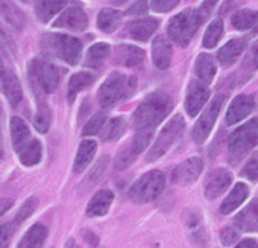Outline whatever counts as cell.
<instances>
[{
    "label": "cell",
    "mask_w": 258,
    "mask_h": 248,
    "mask_svg": "<svg viewBox=\"0 0 258 248\" xmlns=\"http://www.w3.org/2000/svg\"><path fill=\"white\" fill-rule=\"evenodd\" d=\"M172 99L164 91L149 94L133 114V123L137 130L157 128L172 110Z\"/></svg>",
    "instance_id": "6da1fadb"
},
{
    "label": "cell",
    "mask_w": 258,
    "mask_h": 248,
    "mask_svg": "<svg viewBox=\"0 0 258 248\" xmlns=\"http://www.w3.org/2000/svg\"><path fill=\"white\" fill-rule=\"evenodd\" d=\"M137 79L123 73H111L97 91V101L103 108H111L115 104L131 97L136 91Z\"/></svg>",
    "instance_id": "7a4b0ae2"
},
{
    "label": "cell",
    "mask_w": 258,
    "mask_h": 248,
    "mask_svg": "<svg viewBox=\"0 0 258 248\" xmlns=\"http://www.w3.org/2000/svg\"><path fill=\"white\" fill-rule=\"evenodd\" d=\"M207 20L204 13L198 10H184L182 13L176 14L170 19L167 25L169 37L173 43L179 47H185L193 40L195 34L201 28V25Z\"/></svg>",
    "instance_id": "3957f363"
},
{
    "label": "cell",
    "mask_w": 258,
    "mask_h": 248,
    "mask_svg": "<svg viewBox=\"0 0 258 248\" xmlns=\"http://www.w3.org/2000/svg\"><path fill=\"white\" fill-rule=\"evenodd\" d=\"M41 47L46 54L53 55L70 66H76L81 60V40L66 34H46L41 38Z\"/></svg>",
    "instance_id": "277c9868"
},
{
    "label": "cell",
    "mask_w": 258,
    "mask_h": 248,
    "mask_svg": "<svg viewBox=\"0 0 258 248\" xmlns=\"http://www.w3.org/2000/svg\"><path fill=\"white\" fill-rule=\"evenodd\" d=\"M258 145V117L238 127L228 139V153L231 163H238L250 150Z\"/></svg>",
    "instance_id": "5b68a950"
},
{
    "label": "cell",
    "mask_w": 258,
    "mask_h": 248,
    "mask_svg": "<svg viewBox=\"0 0 258 248\" xmlns=\"http://www.w3.org/2000/svg\"><path fill=\"white\" fill-rule=\"evenodd\" d=\"M28 73H29V79H31V85L34 88V91L37 93H53L56 88H58V84H59V70L58 67L40 57V58H35L34 61L29 63V69H28Z\"/></svg>",
    "instance_id": "8992f818"
},
{
    "label": "cell",
    "mask_w": 258,
    "mask_h": 248,
    "mask_svg": "<svg viewBox=\"0 0 258 248\" xmlns=\"http://www.w3.org/2000/svg\"><path fill=\"white\" fill-rule=\"evenodd\" d=\"M166 186V177L161 171H149L143 174L129 189V198L136 204H148L157 200Z\"/></svg>",
    "instance_id": "52a82bcc"
},
{
    "label": "cell",
    "mask_w": 258,
    "mask_h": 248,
    "mask_svg": "<svg viewBox=\"0 0 258 248\" xmlns=\"http://www.w3.org/2000/svg\"><path fill=\"white\" fill-rule=\"evenodd\" d=\"M185 128V122H184V117L176 114L173 116L166 125L164 128L161 130L160 136L157 137V142L154 143V146L151 148V151L148 153V157H146V162L148 163H152L158 159H161L170 148L172 145L179 139V136L182 134Z\"/></svg>",
    "instance_id": "ba28073f"
},
{
    "label": "cell",
    "mask_w": 258,
    "mask_h": 248,
    "mask_svg": "<svg viewBox=\"0 0 258 248\" xmlns=\"http://www.w3.org/2000/svg\"><path fill=\"white\" fill-rule=\"evenodd\" d=\"M223 101H225V94H217L208 104V107L204 110V113L198 119L196 125L193 128V133H191L195 143L202 145L208 139V136H210L213 127H214V123H216V119H217V116L220 113V108L223 105Z\"/></svg>",
    "instance_id": "9c48e42d"
},
{
    "label": "cell",
    "mask_w": 258,
    "mask_h": 248,
    "mask_svg": "<svg viewBox=\"0 0 258 248\" xmlns=\"http://www.w3.org/2000/svg\"><path fill=\"white\" fill-rule=\"evenodd\" d=\"M202 169V160L199 157H191L175 168V171L172 172V183L176 186H190L199 178Z\"/></svg>",
    "instance_id": "30bf717a"
},
{
    "label": "cell",
    "mask_w": 258,
    "mask_h": 248,
    "mask_svg": "<svg viewBox=\"0 0 258 248\" xmlns=\"http://www.w3.org/2000/svg\"><path fill=\"white\" fill-rule=\"evenodd\" d=\"M231 181H232V175L228 169L217 168L211 171L204 183V192L207 200H216L217 196H220L229 187Z\"/></svg>",
    "instance_id": "8fae6325"
},
{
    "label": "cell",
    "mask_w": 258,
    "mask_h": 248,
    "mask_svg": "<svg viewBox=\"0 0 258 248\" xmlns=\"http://www.w3.org/2000/svg\"><path fill=\"white\" fill-rule=\"evenodd\" d=\"M208 97L210 90L207 88V85L199 81H191L185 93V111L188 113V116L195 117L207 104Z\"/></svg>",
    "instance_id": "7c38bea8"
},
{
    "label": "cell",
    "mask_w": 258,
    "mask_h": 248,
    "mask_svg": "<svg viewBox=\"0 0 258 248\" xmlns=\"http://www.w3.org/2000/svg\"><path fill=\"white\" fill-rule=\"evenodd\" d=\"M253 108H255V102L252 96L238 94L237 97H234V101L231 102L226 111V117H225L226 125H235V123L241 122L244 117H247L253 111Z\"/></svg>",
    "instance_id": "4fadbf2b"
},
{
    "label": "cell",
    "mask_w": 258,
    "mask_h": 248,
    "mask_svg": "<svg viewBox=\"0 0 258 248\" xmlns=\"http://www.w3.org/2000/svg\"><path fill=\"white\" fill-rule=\"evenodd\" d=\"M88 26V17L79 7H72L66 10L53 23V28H62L70 31H84Z\"/></svg>",
    "instance_id": "5bb4252c"
},
{
    "label": "cell",
    "mask_w": 258,
    "mask_h": 248,
    "mask_svg": "<svg viewBox=\"0 0 258 248\" xmlns=\"http://www.w3.org/2000/svg\"><path fill=\"white\" fill-rule=\"evenodd\" d=\"M114 60L117 64L124 67L140 66L145 60V51L134 44H120L114 51Z\"/></svg>",
    "instance_id": "9a60e30c"
},
{
    "label": "cell",
    "mask_w": 258,
    "mask_h": 248,
    "mask_svg": "<svg viewBox=\"0 0 258 248\" xmlns=\"http://www.w3.org/2000/svg\"><path fill=\"white\" fill-rule=\"evenodd\" d=\"M172 44L169 40H166V37L158 35L154 43H152V60L157 69L160 70H166L169 69L170 63H172Z\"/></svg>",
    "instance_id": "2e32d148"
},
{
    "label": "cell",
    "mask_w": 258,
    "mask_h": 248,
    "mask_svg": "<svg viewBox=\"0 0 258 248\" xmlns=\"http://www.w3.org/2000/svg\"><path fill=\"white\" fill-rule=\"evenodd\" d=\"M112 201H114V193L109 189H102V190L96 192L87 206V216H90V218L105 216L108 213Z\"/></svg>",
    "instance_id": "e0dca14e"
},
{
    "label": "cell",
    "mask_w": 258,
    "mask_h": 248,
    "mask_svg": "<svg viewBox=\"0 0 258 248\" xmlns=\"http://www.w3.org/2000/svg\"><path fill=\"white\" fill-rule=\"evenodd\" d=\"M160 22L154 17H146V19H139L129 23L127 26V34L131 38L139 40V41H148L152 34L157 31Z\"/></svg>",
    "instance_id": "ac0fdd59"
},
{
    "label": "cell",
    "mask_w": 258,
    "mask_h": 248,
    "mask_svg": "<svg viewBox=\"0 0 258 248\" xmlns=\"http://www.w3.org/2000/svg\"><path fill=\"white\" fill-rule=\"evenodd\" d=\"M246 49V40L244 38H232L225 46H222L217 52V60L222 67H229L234 64L238 57Z\"/></svg>",
    "instance_id": "d6986e66"
},
{
    "label": "cell",
    "mask_w": 258,
    "mask_h": 248,
    "mask_svg": "<svg viewBox=\"0 0 258 248\" xmlns=\"http://www.w3.org/2000/svg\"><path fill=\"white\" fill-rule=\"evenodd\" d=\"M235 225L243 231H258V200L250 201L235 218Z\"/></svg>",
    "instance_id": "ffe728a7"
},
{
    "label": "cell",
    "mask_w": 258,
    "mask_h": 248,
    "mask_svg": "<svg viewBox=\"0 0 258 248\" xmlns=\"http://www.w3.org/2000/svg\"><path fill=\"white\" fill-rule=\"evenodd\" d=\"M0 81H2V88H4V93H5L7 99L10 101V104L13 107H17L23 97V90H22V85H20V81L17 79V76L13 72L5 70L2 73V76H0Z\"/></svg>",
    "instance_id": "44dd1931"
},
{
    "label": "cell",
    "mask_w": 258,
    "mask_h": 248,
    "mask_svg": "<svg viewBox=\"0 0 258 248\" xmlns=\"http://www.w3.org/2000/svg\"><path fill=\"white\" fill-rule=\"evenodd\" d=\"M247 196H249V187L243 183H237L232 187V190L229 192V195L220 204V213H223V215L232 213L235 209H238L244 203V200Z\"/></svg>",
    "instance_id": "7402d4cb"
},
{
    "label": "cell",
    "mask_w": 258,
    "mask_h": 248,
    "mask_svg": "<svg viewBox=\"0 0 258 248\" xmlns=\"http://www.w3.org/2000/svg\"><path fill=\"white\" fill-rule=\"evenodd\" d=\"M69 0H35L34 10L40 22L47 23L52 17H55L66 5Z\"/></svg>",
    "instance_id": "603a6c76"
},
{
    "label": "cell",
    "mask_w": 258,
    "mask_h": 248,
    "mask_svg": "<svg viewBox=\"0 0 258 248\" xmlns=\"http://www.w3.org/2000/svg\"><path fill=\"white\" fill-rule=\"evenodd\" d=\"M96 150H97V145L94 140L81 142L75 163H73V172L75 174H82L87 169V166L93 162V159L96 156Z\"/></svg>",
    "instance_id": "cb8c5ba5"
},
{
    "label": "cell",
    "mask_w": 258,
    "mask_h": 248,
    "mask_svg": "<svg viewBox=\"0 0 258 248\" xmlns=\"http://www.w3.org/2000/svg\"><path fill=\"white\" fill-rule=\"evenodd\" d=\"M47 239V228L43 224H34L20 239L17 248H43Z\"/></svg>",
    "instance_id": "d4e9b609"
},
{
    "label": "cell",
    "mask_w": 258,
    "mask_h": 248,
    "mask_svg": "<svg viewBox=\"0 0 258 248\" xmlns=\"http://www.w3.org/2000/svg\"><path fill=\"white\" fill-rule=\"evenodd\" d=\"M0 14L4 16L7 23L14 29H23L25 26V14L13 0H0Z\"/></svg>",
    "instance_id": "484cf974"
},
{
    "label": "cell",
    "mask_w": 258,
    "mask_h": 248,
    "mask_svg": "<svg viewBox=\"0 0 258 248\" xmlns=\"http://www.w3.org/2000/svg\"><path fill=\"white\" fill-rule=\"evenodd\" d=\"M11 140L16 153H19L29 140H31V131L29 127L25 123L23 119L20 117H13L11 119Z\"/></svg>",
    "instance_id": "4316f807"
},
{
    "label": "cell",
    "mask_w": 258,
    "mask_h": 248,
    "mask_svg": "<svg viewBox=\"0 0 258 248\" xmlns=\"http://www.w3.org/2000/svg\"><path fill=\"white\" fill-rule=\"evenodd\" d=\"M216 61L214 58L210 55V54H201L198 58H196V64H195V72H196V76L205 82V84H210L214 76H216Z\"/></svg>",
    "instance_id": "83f0119b"
},
{
    "label": "cell",
    "mask_w": 258,
    "mask_h": 248,
    "mask_svg": "<svg viewBox=\"0 0 258 248\" xmlns=\"http://www.w3.org/2000/svg\"><path fill=\"white\" fill-rule=\"evenodd\" d=\"M185 225L188 228V236L191 237V240L199 245V248H204V245L207 243V233H205V228L202 225V221H201V216L199 213L196 212H190L185 218Z\"/></svg>",
    "instance_id": "f1b7e54d"
},
{
    "label": "cell",
    "mask_w": 258,
    "mask_h": 248,
    "mask_svg": "<svg viewBox=\"0 0 258 248\" xmlns=\"http://www.w3.org/2000/svg\"><path fill=\"white\" fill-rule=\"evenodd\" d=\"M121 20H123L121 13H118L112 8H103L97 16V26L102 32L111 34L121 25Z\"/></svg>",
    "instance_id": "f546056e"
},
{
    "label": "cell",
    "mask_w": 258,
    "mask_h": 248,
    "mask_svg": "<svg viewBox=\"0 0 258 248\" xmlns=\"http://www.w3.org/2000/svg\"><path fill=\"white\" fill-rule=\"evenodd\" d=\"M41 154H43V148H41V143L37 139H31L17 153L20 163L25 165V166H35V165H38L40 160H41Z\"/></svg>",
    "instance_id": "4dcf8cb0"
},
{
    "label": "cell",
    "mask_w": 258,
    "mask_h": 248,
    "mask_svg": "<svg viewBox=\"0 0 258 248\" xmlns=\"http://www.w3.org/2000/svg\"><path fill=\"white\" fill-rule=\"evenodd\" d=\"M93 81H94V76L91 73H87V72L75 73L70 78V81H69V88H67V99H69V102H73L76 99V96L84 88H87L90 84H93Z\"/></svg>",
    "instance_id": "1f68e13d"
},
{
    "label": "cell",
    "mask_w": 258,
    "mask_h": 248,
    "mask_svg": "<svg viewBox=\"0 0 258 248\" xmlns=\"http://www.w3.org/2000/svg\"><path fill=\"white\" fill-rule=\"evenodd\" d=\"M108 57H109V46L106 43H96L87 52L85 66L90 69H99Z\"/></svg>",
    "instance_id": "d6a6232c"
},
{
    "label": "cell",
    "mask_w": 258,
    "mask_h": 248,
    "mask_svg": "<svg viewBox=\"0 0 258 248\" xmlns=\"http://www.w3.org/2000/svg\"><path fill=\"white\" fill-rule=\"evenodd\" d=\"M256 19H258V13L256 11L241 10V11H237L235 14H232L231 25L237 31H249V29L253 31V28L256 25Z\"/></svg>",
    "instance_id": "836d02e7"
},
{
    "label": "cell",
    "mask_w": 258,
    "mask_h": 248,
    "mask_svg": "<svg viewBox=\"0 0 258 248\" xmlns=\"http://www.w3.org/2000/svg\"><path fill=\"white\" fill-rule=\"evenodd\" d=\"M38 110H37V114L34 117V127L38 133L44 134L49 131V127H50V122H52V114H50V108L47 107L46 101L43 99H38Z\"/></svg>",
    "instance_id": "e575fe53"
},
{
    "label": "cell",
    "mask_w": 258,
    "mask_h": 248,
    "mask_svg": "<svg viewBox=\"0 0 258 248\" xmlns=\"http://www.w3.org/2000/svg\"><path fill=\"white\" fill-rule=\"evenodd\" d=\"M223 35V22L220 19H216L210 23V26L205 31L204 40H202V46L205 49H213L217 46L219 40Z\"/></svg>",
    "instance_id": "d590c367"
},
{
    "label": "cell",
    "mask_w": 258,
    "mask_h": 248,
    "mask_svg": "<svg viewBox=\"0 0 258 248\" xmlns=\"http://www.w3.org/2000/svg\"><path fill=\"white\" fill-rule=\"evenodd\" d=\"M124 131H126L124 120L121 117H114L105 125V131L102 134V139L105 142H115L124 134Z\"/></svg>",
    "instance_id": "8d00e7d4"
},
{
    "label": "cell",
    "mask_w": 258,
    "mask_h": 248,
    "mask_svg": "<svg viewBox=\"0 0 258 248\" xmlns=\"http://www.w3.org/2000/svg\"><path fill=\"white\" fill-rule=\"evenodd\" d=\"M154 131H155V128H143V130H139V133L134 136L133 142L127 145L129 150H131L136 156L142 154L149 146V143L152 142Z\"/></svg>",
    "instance_id": "74e56055"
},
{
    "label": "cell",
    "mask_w": 258,
    "mask_h": 248,
    "mask_svg": "<svg viewBox=\"0 0 258 248\" xmlns=\"http://www.w3.org/2000/svg\"><path fill=\"white\" fill-rule=\"evenodd\" d=\"M108 157H102L100 160H99V163H96V166L91 169V172L88 174V177L85 178V181L82 183V187L84 189H90V187H93L102 177H103V174H105V169H106V166H108Z\"/></svg>",
    "instance_id": "f35d334b"
},
{
    "label": "cell",
    "mask_w": 258,
    "mask_h": 248,
    "mask_svg": "<svg viewBox=\"0 0 258 248\" xmlns=\"http://www.w3.org/2000/svg\"><path fill=\"white\" fill-rule=\"evenodd\" d=\"M37 206H38V200H37L35 196H31L28 201H25L23 206H22V209H20V212L16 215V218H14V221H13V225L17 227V225L23 224V221L28 219V218L34 213V210L37 209Z\"/></svg>",
    "instance_id": "ab89813d"
},
{
    "label": "cell",
    "mask_w": 258,
    "mask_h": 248,
    "mask_svg": "<svg viewBox=\"0 0 258 248\" xmlns=\"http://www.w3.org/2000/svg\"><path fill=\"white\" fill-rule=\"evenodd\" d=\"M103 125H105V114L103 113H97V114H94L87 122V125L82 130V134L84 136H96V134L100 133Z\"/></svg>",
    "instance_id": "60d3db41"
},
{
    "label": "cell",
    "mask_w": 258,
    "mask_h": 248,
    "mask_svg": "<svg viewBox=\"0 0 258 248\" xmlns=\"http://www.w3.org/2000/svg\"><path fill=\"white\" fill-rule=\"evenodd\" d=\"M136 159H137V156H136L131 150H129V146H126V148H124L123 151H120L118 156L115 157L114 166H115V169L123 171V169H126V168L131 166V165L136 162Z\"/></svg>",
    "instance_id": "b9f144b4"
},
{
    "label": "cell",
    "mask_w": 258,
    "mask_h": 248,
    "mask_svg": "<svg viewBox=\"0 0 258 248\" xmlns=\"http://www.w3.org/2000/svg\"><path fill=\"white\" fill-rule=\"evenodd\" d=\"M0 51H4L8 57L14 58L17 54V47L14 44V40L11 38V35L0 28Z\"/></svg>",
    "instance_id": "7bdbcfd3"
},
{
    "label": "cell",
    "mask_w": 258,
    "mask_h": 248,
    "mask_svg": "<svg viewBox=\"0 0 258 248\" xmlns=\"http://www.w3.org/2000/svg\"><path fill=\"white\" fill-rule=\"evenodd\" d=\"M181 4V0H151V7L155 13H169Z\"/></svg>",
    "instance_id": "ee69618b"
},
{
    "label": "cell",
    "mask_w": 258,
    "mask_h": 248,
    "mask_svg": "<svg viewBox=\"0 0 258 248\" xmlns=\"http://www.w3.org/2000/svg\"><path fill=\"white\" fill-rule=\"evenodd\" d=\"M241 175L250 181H258V156L252 157L243 168Z\"/></svg>",
    "instance_id": "f6af8a7d"
},
{
    "label": "cell",
    "mask_w": 258,
    "mask_h": 248,
    "mask_svg": "<svg viewBox=\"0 0 258 248\" xmlns=\"http://www.w3.org/2000/svg\"><path fill=\"white\" fill-rule=\"evenodd\" d=\"M127 16H146L148 14V0H137L126 11Z\"/></svg>",
    "instance_id": "bcb514c9"
},
{
    "label": "cell",
    "mask_w": 258,
    "mask_h": 248,
    "mask_svg": "<svg viewBox=\"0 0 258 248\" xmlns=\"http://www.w3.org/2000/svg\"><path fill=\"white\" fill-rule=\"evenodd\" d=\"M238 239V233L232 228V227H225L222 231H220V240L225 246H229L232 245L235 240Z\"/></svg>",
    "instance_id": "7dc6e473"
},
{
    "label": "cell",
    "mask_w": 258,
    "mask_h": 248,
    "mask_svg": "<svg viewBox=\"0 0 258 248\" xmlns=\"http://www.w3.org/2000/svg\"><path fill=\"white\" fill-rule=\"evenodd\" d=\"M14 225L13 224H7L0 227V248H7L10 243V239L14 233Z\"/></svg>",
    "instance_id": "c3c4849f"
},
{
    "label": "cell",
    "mask_w": 258,
    "mask_h": 248,
    "mask_svg": "<svg viewBox=\"0 0 258 248\" xmlns=\"http://www.w3.org/2000/svg\"><path fill=\"white\" fill-rule=\"evenodd\" d=\"M234 248H258V242L255 239H252V237H247V239H243Z\"/></svg>",
    "instance_id": "681fc988"
},
{
    "label": "cell",
    "mask_w": 258,
    "mask_h": 248,
    "mask_svg": "<svg viewBox=\"0 0 258 248\" xmlns=\"http://www.w3.org/2000/svg\"><path fill=\"white\" fill-rule=\"evenodd\" d=\"M13 201L11 200H7V198H0V216L4 213H7L11 207H13Z\"/></svg>",
    "instance_id": "f907efd6"
},
{
    "label": "cell",
    "mask_w": 258,
    "mask_h": 248,
    "mask_svg": "<svg viewBox=\"0 0 258 248\" xmlns=\"http://www.w3.org/2000/svg\"><path fill=\"white\" fill-rule=\"evenodd\" d=\"M252 61H253V66L258 69V41L252 47Z\"/></svg>",
    "instance_id": "816d5d0a"
},
{
    "label": "cell",
    "mask_w": 258,
    "mask_h": 248,
    "mask_svg": "<svg viewBox=\"0 0 258 248\" xmlns=\"http://www.w3.org/2000/svg\"><path fill=\"white\" fill-rule=\"evenodd\" d=\"M0 156H4V136H2V122H0Z\"/></svg>",
    "instance_id": "f5cc1de1"
},
{
    "label": "cell",
    "mask_w": 258,
    "mask_h": 248,
    "mask_svg": "<svg viewBox=\"0 0 258 248\" xmlns=\"http://www.w3.org/2000/svg\"><path fill=\"white\" fill-rule=\"evenodd\" d=\"M253 32L258 34V19H256V25H255V28H253Z\"/></svg>",
    "instance_id": "db71d44e"
},
{
    "label": "cell",
    "mask_w": 258,
    "mask_h": 248,
    "mask_svg": "<svg viewBox=\"0 0 258 248\" xmlns=\"http://www.w3.org/2000/svg\"><path fill=\"white\" fill-rule=\"evenodd\" d=\"M2 67H4V63H2V57H0V70H2Z\"/></svg>",
    "instance_id": "11a10c76"
},
{
    "label": "cell",
    "mask_w": 258,
    "mask_h": 248,
    "mask_svg": "<svg viewBox=\"0 0 258 248\" xmlns=\"http://www.w3.org/2000/svg\"><path fill=\"white\" fill-rule=\"evenodd\" d=\"M22 2H23V4H28V2H29V0H22Z\"/></svg>",
    "instance_id": "9f6ffc18"
}]
</instances>
